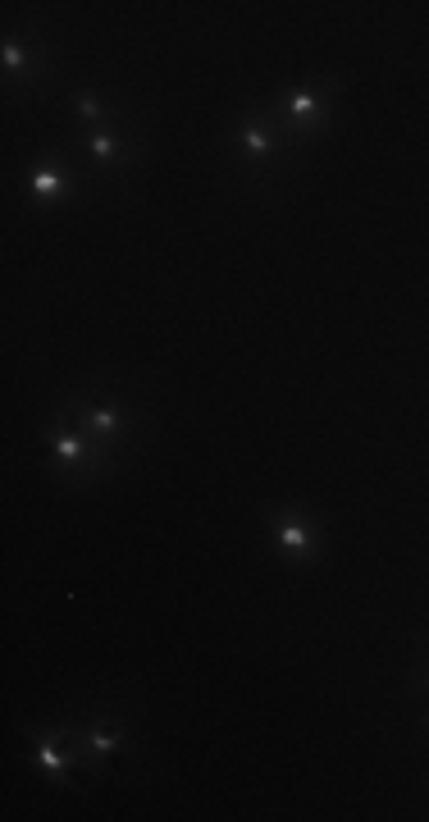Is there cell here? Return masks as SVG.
<instances>
[{"label":"cell","mask_w":429,"mask_h":822,"mask_svg":"<svg viewBox=\"0 0 429 822\" xmlns=\"http://www.w3.org/2000/svg\"><path fill=\"white\" fill-rule=\"evenodd\" d=\"M91 745L105 754V749H114V735H110V731H96V735H91Z\"/></svg>","instance_id":"cell-7"},{"label":"cell","mask_w":429,"mask_h":822,"mask_svg":"<svg viewBox=\"0 0 429 822\" xmlns=\"http://www.w3.org/2000/svg\"><path fill=\"white\" fill-rule=\"evenodd\" d=\"M91 151H96V155H110V151H114V142H110V137H100V132H96V137H91Z\"/></svg>","instance_id":"cell-8"},{"label":"cell","mask_w":429,"mask_h":822,"mask_svg":"<svg viewBox=\"0 0 429 822\" xmlns=\"http://www.w3.org/2000/svg\"><path fill=\"white\" fill-rule=\"evenodd\" d=\"M55 452H60V457H64V461H78V457H82V443H78V438H55Z\"/></svg>","instance_id":"cell-4"},{"label":"cell","mask_w":429,"mask_h":822,"mask_svg":"<svg viewBox=\"0 0 429 822\" xmlns=\"http://www.w3.org/2000/svg\"><path fill=\"white\" fill-rule=\"evenodd\" d=\"M91 425H96V429H110V425H114V411H96V416H91Z\"/></svg>","instance_id":"cell-10"},{"label":"cell","mask_w":429,"mask_h":822,"mask_svg":"<svg viewBox=\"0 0 429 822\" xmlns=\"http://www.w3.org/2000/svg\"><path fill=\"white\" fill-rule=\"evenodd\" d=\"M279 544H283V548H292V553H306V544H310V539H306V530H301L297 521H279Z\"/></svg>","instance_id":"cell-1"},{"label":"cell","mask_w":429,"mask_h":822,"mask_svg":"<svg viewBox=\"0 0 429 822\" xmlns=\"http://www.w3.org/2000/svg\"><path fill=\"white\" fill-rule=\"evenodd\" d=\"M42 763L51 767V772H64V758L55 754V745H42Z\"/></svg>","instance_id":"cell-6"},{"label":"cell","mask_w":429,"mask_h":822,"mask_svg":"<svg viewBox=\"0 0 429 822\" xmlns=\"http://www.w3.org/2000/svg\"><path fill=\"white\" fill-rule=\"evenodd\" d=\"M60 187H64V178H60V174H37V178H33V192H37V197H55Z\"/></svg>","instance_id":"cell-3"},{"label":"cell","mask_w":429,"mask_h":822,"mask_svg":"<svg viewBox=\"0 0 429 822\" xmlns=\"http://www.w3.org/2000/svg\"><path fill=\"white\" fill-rule=\"evenodd\" d=\"M315 110H319V96H315V92H297V96H292V114H297L301 123L315 119Z\"/></svg>","instance_id":"cell-2"},{"label":"cell","mask_w":429,"mask_h":822,"mask_svg":"<svg viewBox=\"0 0 429 822\" xmlns=\"http://www.w3.org/2000/svg\"><path fill=\"white\" fill-rule=\"evenodd\" d=\"M243 146H247V151H256V155H265V151H270V142H265V132H256V128H247V132H243Z\"/></svg>","instance_id":"cell-5"},{"label":"cell","mask_w":429,"mask_h":822,"mask_svg":"<svg viewBox=\"0 0 429 822\" xmlns=\"http://www.w3.org/2000/svg\"><path fill=\"white\" fill-rule=\"evenodd\" d=\"M5 65H10V69H19V65H23V51H19V46H14V42L5 46Z\"/></svg>","instance_id":"cell-9"}]
</instances>
